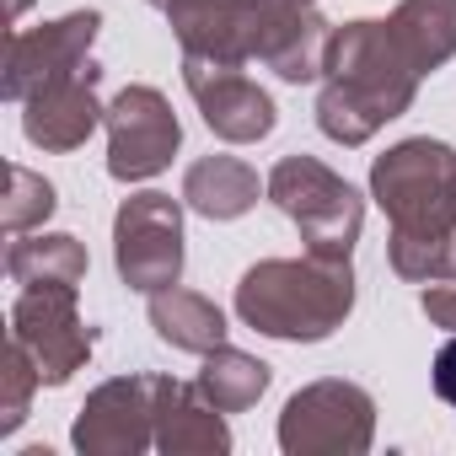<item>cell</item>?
<instances>
[{
  "label": "cell",
  "instance_id": "1",
  "mask_svg": "<svg viewBox=\"0 0 456 456\" xmlns=\"http://www.w3.org/2000/svg\"><path fill=\"white\" fill-rule=\"evenodd\" d=\"M370 199L387 209L392 274L408 285H440L456 264V151L413 134L370 161Z\"/></svg>",
  "mask_w": 456,
  "mask_h": 456
},
{
  "label": "cell",
  "instance_id": "2",
  "mask_svg": "<svg viewBox=\"0 0 456 456\" xmlns=\"http://www.w3.org/2000/svg\"><path fill=\"white\" fill-rule=\"evenodd\" d=\"M419 81L424 76L397 49L392 28L376 17H354L333 28L322 92H317V129L333 145H365L413 108Z\"/></svg>",
  "mask_w": 456,
  "mask_h": 456
},
{
  "label": "cell",
  "instance_id": "3",
  "mask_svg": "<svg viewBox=\"0 0 456 456\" xmlns=\"http://www.w3.org/2000/svg\"><path fill=\"white\" fill-rule=\"evenodd\" d=\"M354 312V264L306 253L264 258L237 280V317L280 344H322Z\"/></svg>",
  "mask_w": 456,
  "mask_h": 456
},
{
  "label": "cell",
  "instance_id": "4",
  "mask_svg": "<svg viewBox=\"0 0 456 456\" xmlns=\"http://www.w3.org/2000/svg\"><path fill=\"white\" fill-rule=\"evenodd\" d=\"M264 183H269V204L301 232L306 253H328V258L354 253V242L365 232V199L333 167L296 151V156H280Z\"/></svg>",
  "mask_w": 456,
  "mask_h": 456
},
{
  "label": "cell",
  "instance_id": "5",
  "mask_svg": "<svg viewBox=\"0 0 456 456\" xmlns=\"http://www.w3.org/2000/svg\"><path fill=\"white\" fill-rule=\"evenodd\" d=\"M376 445V397L344 376L306 381L280 408L285 456H365Z\"/></svg>",
  "mask_w": 456,
  "mask_h": 456
},
{
  "label": "cell",
  "instance_id": "6",
  "mask_svg": "<svg viewBox=\"0 0 456 456\" xmlns=\"http://www.w3.org/2000/svg\"><path fill=\"white\" fill-rule=\"evenodd\" d=\"M113 269L129 290L156 296L183 280V199L129 193L113 215Z\"/></svg>",
  "mask_w": 456,
  "mask_h": 456
},
{
  "label": "cell",
  "instance_id": "7",
  "mask_svg": "<svg viewBox=\"0 0 456 456\" xmlns=\"http://www.w3.org/2000/svg\"><path fill=\"white\" fill-rule=\"evenodd\" d=\"M12 338L33 354L44 387H65L92 360V322H81L70 285H33L12 301Z\"/></svg>",
  "mask_w": 456,
  "mask_h": 456
},
{
  "label": "cell",
  "instance_id": "8",
  "mask_svg": "<svg viewBox=\"0 0 456 456\" xmlns=\"http://www.w3.org/2000/svg\"><path fill=\"white\" fill-rule=\"evenodd\" d=\"M102 124H108V172L118 183H145L167 172L183 145V124L156 86H124L108 102Z\"/></svg>",
  "mask_w": 456,
  "mask_h": 456
},
{
  "label": "cell",
  "instance_id": "9",
  "mask_svg": "<svg viewBox=\"0 0 456 456\" xmlns=\"http://www.w3.org/2000/svg\"><path fill=\"white\" fill-rule=\"evenodd\" d=\"M183 86H188L199 118L209 124V134L225 140V145H258L280 124L274 97L242 65H215V60L183 54Z\"/></svg>",
  "mask_w": 456,
  "mask_h": 456
},
{
  "label": "cell",
  "instance_id": "10",
  "mask_svg": "<svg viewBox=\"0 0 456 456\" xmlns=\"http://www.w3.org/2000/svg\"><path fill=\"white\" fill-rule=\"evenodd\" d=\"M70 445L81 456H140L156 445V376H113L86 392Z\"/></svg>",
  "mask_w": 456,
  "mask_h": 456
},
{
  "label": "cell",
  "instance_id": "11",
  "mask_svg": "<svg viewBox=\"0 0 456 456\" xmlns=\"http://www.w3.org/2000/svg\"><path fill=\"white\" fill-rule=\"evenodd\" d=\"M97 33H102L97 12H70V17L44 22V28H17L6 38V76H0L6 102H28L38 86L60 81V76H76L81 65H92Z\"/></svg>",
  "mask_w": 456,
  "mask_h": 456
},
{
  "label": "cell",
  "instance_id": "12",
  "mask_svg": "<svg viewBox=\"0 0 456 456\" xmlns=\"http://www.w3.org/2000/svg\"><path fill=\"white\" fill-rule=\"evenodd\" d=\"M269 0H167V22L193 60L215 65H253Z\"/></svg>",
  "mask_w": 456,
  "mask_h": 456
},
{
  "label": "cell",
  "instance_id": "13",
  "mask_svg": "<svg viewBox=\"0 0 456 456\" xmlns=\"http://www.w3.org/2000/svg\"><path fill=\"white\" fill-rule=\"evenodd\" d=\"M97 86H102V70L97 60L81 65L76 76H60L49 86H38L28 102H22V134L38 145V151H81L92 140V129L108 118V108L97 102Z\"/></svg>",
  "mask_w": 456,
  "mask_h": 456
},
{
  "label": "cell",
  "instance_id": "14",
  "mask_svg": "<svg viewBox=\"0 0 456 456\" xmlns=\"http://www.w3.org/2000/svg\"><path fill=\"white\" fill-rule=\"evenodd\" d=\"M328 44H333V28L317 17V6H301V0H269L264 6L258 65H269L280 81H290V86L322 81Z\"/></svg>",
  "mask_w": 456,
  "mask_h": 456
},
{
  "label": "cell",
  "instance_id": "15",
  "mask_svg": "<svg viewBox=\"0 0 456 456\" xmlns=\"http://www.w3.org/2000/svg\"><path fill=\"white\" fill-rule=\"evenodd\" d=\"M156 451L161 456H225L232 424L199 392V381L156 376Z\"/></svg>",
  "mask_w": 456,
  "mask_h": 456
},
{
  "label": "cell",
  "instance_id": "16",
  "mask_svg": "<svg viewBox=\"0 0 456 456\" xmlns=\"http://www.w3.org/2000/svg\"><path fill=\"white\" fill-rule=\"evenodd\" d=\"M258 193H269V183H258L242 156H199L183 172V204L204 220H242Z\"/></svg>",
  "mask_w": 456,
  "mask_h": 456
},
{
  "label": "cell",
  "instance_id": "17",
  "mask_svg": "<svg viewBox=\"0 0 456 456\" xmlns=\"http://www.w3.org/2000/svg\"><path fill=\"white\" fill-rule=\"evenodd\" d=\"M86 269H92V258H86L81 237H70V232H22V237H12V253H6V274L22 290H33V285L81 290Z\"/></svg>",
  "mask_w": 456,
  "mask_h": 456
},
{
  "label": "cell",
  "instance_id": "18",
  "mask_svg": "<svg viewBox=\"0 0 456 456\" xmlns=\"http://www.w3.org/2000/svg\"><path fill=\"white\" fill-rule=\"evenodd\" d=\"M151 328H156L161 344H172L183 354H199V360L225 344V312L209 296L183 290V285H167V290L151 296Z\"/></svg>",
  "mask_w": 456,
  "mask_h": 456
},
{
  "label": "cell",
  "instance_id": "19",
  "mask_svg": "<svg viewBox=\"0 0 456 456\" xmlns=\"http://www.w3.org/2000/svg\"><path fill=\"white\" fill-rule=\"evenodd\" d=\"M387 28L408 54V65L429 76L456 54V0H397Z\"/></svg>",
  "mask_w": 456,
  "mask_h": 456
},
{
  "label": "cell",
  "instance_id": "20",
  "mask_svg": "<svg viewBox=\"0 0 456 456\" xmlns=\"http://www.w3.org/2000/svg\"><path fill=\"white\" fill-rule=\"evenodd\" d=\"M274 370L258 360V354H242L232 344H220L204 354V370H199V392L220 408V413H248L264 392H269Z\"/></svg>",
  "mask_w": 456,
  "mask_h": 456
},
{
  "label": "cell",
  "instance_id": "21",
  "mask_svg": "<svg viewBox=\"0 0 456 456\" xmlns=\"http://www.w3.org/2000/svg\"><path fill=\"white\" fill-rule=\"evenodd\" d=\"M6 183H12V193H6V209H0V220H6V232H12V237L38 232V225L60 209L54 183H49V177H38L33 167H12V172H6Z\"/></svg>",
  "mask_w": 456,
  "mask_h": 456
},
{
  "label": "cell",
  "instance_id": "22",
  "mask_svg": "<svg viewBox=\"0 0 456 456\" xmlns=\"http://www.w3.org/2000/svg\"><path fill=\"white\" fill-rule=\"evenodd\" d=\"M0 381H6V392H0V435H17L22 419H28V408H33V392L44 387L33 354H28L17 338L6 344V370H0Z\"/></svg>",
  "mask_w": 456,
  "mask_h": 456
},
{
  "label": "cell",
  "instance_id": "23",
  "mask_svg": "<svg viewBox=\"0 0 456 456\" xmlns=\"http://www.w3.org/2000/svg\"><path fill=\"white\" fill-rule=\"evenodd\" d=\"M429 387H435L440 403L456 408V333H445V344L435 349V360H429Z\"/></svg>",
  "mask_w": 456,
  "mask_h": 456
},
{
  "label": "cell",
  "instance_id": "24",
  "mask_svg": "<svg viewBox=\"0 0 456 456\" xmlns=\"http://www.w3.org/2000/svg\"><path fill=\"white\" fill-rule=\"evenodd\" d=\"M28 6H33V0H6V12H12V22H17V17H28Z\"/></svg>",
  "mask_w": 456,
  "mask_h": 456
},
{
  "label": "cell",
  "instance_id": "25",
  "mask_svg": "<svg viewBox=\"0 0 456 456\" xmlns=\"http://www.w3.org/2000/svg\"><path fill=\"white\" fill-rule=\"evenodd\" d=\"M301 6H317V0H301Z\"/></svg>",
  "mask_w": 456,
  "mask_h": 456
}]
</instances>
